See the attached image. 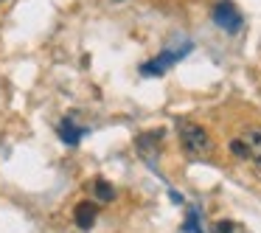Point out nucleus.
Listing matches in <instances>:
<instances>
[{
  "label": "nucleus",
  "mask_w": 261,
  "mask_h": 233,
  "mask_svg": "<svg viewBox=\"0 0 261 233\" xmlns=\"http://www.w3.org/2000/svg\"><path fill=\"white\" fill-rule=\"evenodd\" d=\"M177 132H180V146L188 158L199 160V158H208V154L214 152V143H211L208 132L199 124H194V121H180V124H177Z\"/></svg>",
  "instance_id": "f257e3e1"
},
{
  "label": "nucleus",
  "mask_w": 261,
  "mask_h": 233,
  "mask_svg": "<svg viewBox=\"0 0 261 233\" xmlns=\"http://www.w3.org/2000/svg\"><path fill=\"white\" fill-rule=\"evenodd\" d=\"M230 152L242 160H250L261 174V126H253V130H244L242 135H236L230 141Z\"/></svg>",
  "instance_id": "f03ea898"
},
{
  "label": "nucleus",
  "mask_w": 261,
  "mask_h": 233,
  "mask_svg": "<svg viewBox=\"0 0 261 233\" xmlns=\"http://www.w3.org/2000/svg\"><path fill=\"white\" fill-rule=\"evenodd\" d=\"M214 23L219 25L222 31H230V34H233V31H239V29H242V23H244V20H242L239 9L233 6L230 0H222L219 6L214 9Z\"/></svg>",
  "instance_id": "7ed1b4c3"
},
{
  "label": "nucleus",
  "mask_w": 261,
  "mask_h": 233,
  "mask_svg": "<svg viewBox=\"0 0 261 233\" xmlns=\"http://www.w3.org/2000/svg\"><path fill=\"white\" fill-rule=\"evenodd\" d=\"M191 51V45H182V48H177V51H166V54H160L158 59H152V62H146L141 68V73L143 76H160V73H166V70H169V65H174L177 59L180 57H186V54Z\"/></svg>",
  "instance_id": "20e7f679"
},
{
  "label": "nucleus",
  "mask_w": 261,
  "mask_h": 233,
  "mask_svg": "<svg viewBox=\"0 0 261 233\" xmlns=\"http://www.w3.org/2000/svg\"><path fill=\"white\" fill-rule=\"evenodd\" d=\"M76 225L82 227V230H87V227H93V222H96V205L87 199V202H79L76 205Z\"/></svg>",
  "instance_id": "39448f33"
},
{
  "label": "nucleus",
  "mask_w": 261,
  "mask_h": 233,
  "mask_svg": "<svg viewBox=\"0 0 261 233\" xmlns=\"http://www.w3.org/2000/svg\"><path fill=\"white\" fill-rule=\"evenodd\" d=\"M85 126H76V121L73 118H65L62 121V126H59V135H62V141L65 143H70V146H76V143L82 141V135H85Z\"/></svg>",
  "instance_id": "423d86ee"
},
{
  "label": "nucleus",
  "mask_w": 261,
  "mask_h": 233,
  "mask_svg": "<svg viewBox=\"0 0 261 233\" xmlns=\"http://www.w3.org/2000/svg\"><path fill=\"white\" fill-rule=\"evenodd\" d=\"M93 194H96V202H113V188H110L104 180L93 183Z\"/></svg>",
  "instance_id": "0eeeda50"
},
{
  "label": "nucleus",
  "mask_w": 261,
  "mask_h": 233,
  "mask_svg": "<svg viewBox=\"0 0 261 233\" xmlns=\"http://www.w3.org/2000/svg\"><path fill=\"white\" fill-rule=\"evenodd\" d=\"M186 233H202V225H199V216L197 211H188V219H186V227H182Z\"/></svg>",
  "instance_id": "6e6552de"
},
{
  "label": "nucleus",
  "mask_w": 261,
  "mask_h": 233,
  "mask_svg": "<svg viewBox=\"0 0 261 233\" xmlns=\"http://www.w3.org/2000/svg\"><path fill=\"white\" fill-rule=\"evenodd\" d=\"M216 233H233V222H216Z\"/></svg>",
  "instance_id": "1a4fd4ad"
}]
</instances>
